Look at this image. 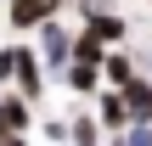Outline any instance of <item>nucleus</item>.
Returning <instances> with one entry per match:
<instances>
[{"mask_svg":"<svg viewBox=\"0 0 152 146\" xmlns=\"http://www.w3.org/2000/svg\"><path fill=\"white\" fill-rule=\"evenodd\" d=\"M124 107H130V124H152V73H135L124 84Z\"/></svg>","mask_w":152,"mask_h":146,"instance_id":"obj_8","label":"nucleus"},{"mask_svg":"<svg viewBox=\"0 0 152 146\" xmlns=\"http://www.w3.org/2000/svg\"><path fill=\"white\" fill-rule=\"evenodd\" d=\"M0 146H28V135H17V141H0Z\"/></svg>","mask_w":152,"mask_h":146,"instance_id":"obj_13","label":"nucleus"},{"mask_svg":"<svg viewBox=\"0 0 152 146\" xmlns=\"http://www.w3.org/2000/svg\"><path fill=\"white\" fill-rule=\"evenodd\" d=\"M135 73H141V62H135V56H130L124 45H113V51L102 56V84H113V90H124V84H130Z\"/></svg>","mask_w":152,"mask_h":146,"instance_id":"obj_7","label":"nucleus"},{"mask_svg":"<svg viewBox=\"0 0 152 146\" xmlns=\"http://www.w3.org/2000/svg\"><path fill=\"white\" fill-rule=\"evenodd\" d=\"M45 79H51V73H45V62L34 56V45H17V79H11V90L39 107V101H45Z\"/></svg>","mask_w":152,"mask_h":146,"instance_id":"obj_3","label":"nucleus"},{"mask_svg":"<svg viewBox=\"0 0 152 146\" xmlns=\"http://www.w3.org/2000/svg\"><path fill=\"white\" fill-rule=\"evenodd\" d=\"M96 124H102V135H124V129H130L124 90H113V84H102V90H96Z\"/></svg>","mask_w":152,"mask_h":146,"instance_id":"obj_5","label":"nucleus"},{"mask_svg":"<svg viewBox=\"0 0 152 146\" xmlns=\"http://www.w3.org/2000/svg\"><path fill=\"white\" fill-rule=\"evenodd\" d=\"M34 101H23L17 90H0V141H17V135H28L34 129Z\"/></svg>","mask_w":152,"mask_h":146,"instance_id":"obj_4","label":"nucleus"},{"mask_svg":"<svg viewBox=\"0 0 152 146\" xmlns=\"http://www.w3.org/2000/svg\"><path fill=\"white\" fill-rule=\"evenodd\" d=\"M34 34H39L34 56L45 62V73H56V79H62V68H68V56H73V28H68L62 17H51V23H39Z\"/></svg>","mask_w":152,"mask_h":146,"instance_id":"obj_1","label":"nucleus"},{"mask_svg":"<svg viewBox=\"0 0 152 146\" xmlns=\"http://www.w3.org/2000/svg\"><path fill=\"white\" fill-rule=\"evenodd\" d=\"M68 146H102L96 113H73V118H68Z\"/></svg>","mask_w":152,"mask_h":146,"instance_id":"obj_9","label":"nucleus"},{"mask_svg":"<svg viewBox=\"0 0 152 146\" xmlns=\"http://www.w3.org/2000/svg\"><path fill=\"white\" fill-rule=\"evenodd\" d=\"M118 146H152V124H130L118 135Z\"/></svg>","mask_w":152,"mask_h":146,"instance_id":"obj_12","label":"nucleus"},{"mask_svg":"<svg viewBox=\"0 0 152 146\" xmlns=\"http://www.w3.org/2000/svg\"><path fill=\"white\" fill-rule=\"evenodd\" d=\"M0 6H6V28H17V34H34L39 23L62 17V6H68V0H0Z\"/></svg>","mask_w":152,"mask_h":146,"instance_id":"obj_2","label":"nucleus"},{"mask_svg":"<svg viewBox=\"0 0 152 146\" xmlns=\"http://www.w3.org/2000/svg\"><path fill=\"white\" fill-rule=\"evenodd\" d=\"M17 79V45H0V90H11Z\"/></svg>","mask_w":152,"mask_h":146,"instance_id":"obj_11","label":"nucleus"},{"mask_svg":"<svg viewBox=\"0 0 152 146\" xmlns=\"http://www.w3.org/2000/svg\"><path fill=\"white\" fill-rule=\"evenodd\" d=\"M39 135L45 146H68V118H39Z\"/></svg>","mask_w":152,"mask_h":146,"instance_id":"obj_10","label":"nucleus"},{"mask_svg":"<svg viewBox=\"0 0 152 146\" xmlns=\"http://www.w3.org/2000/svg\"><path fill=\"white\" fill-rule=\"evenodd\" d=\"M79 28H85V34H96V39H102L107 51L130 39V17H124V11H102V17H85Z\"/></svg>","mask_w":152,"mask_h":146,"instance_id":"obj_6","label":"nucleus"}]
</instances>
